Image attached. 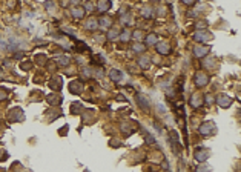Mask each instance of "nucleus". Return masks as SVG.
<instances>
[{"label":"nucleus","instance_id":"1","mask_svg":"<svg viewBox=\"0 0 241 172\" xmlns=\"http://www.w3.org/2000/svg\"><path fill=\"white\" fill-rule=\"evenodd\" d=\"M194 39H195V42H198V43H204V42H209L212 39V34L207 32V31H197Z\"/></svg>","mask_w":241,"mask_h":172},{"label":"nucleus","instance_id":"2","mask_svg":"<svg viewBox=\"0 0 241 172\" xmlns=\"http://www.w3.org/2000/svg\"><path fill=\"white\" fill-rule=\"evenodd\" d=\"M195 83L197 86H206L209 83V75L204 74V72H197V75H195Z\"/></svg>","mask_w":241,"mask_h":172},{"label":"nucleus","instance_id":"3","mask_svg":"<svg viewBox=\"0 0 241 172\" xmlns=\"http://www.w3.org/2000/svg\"><path fill=\"white\" fill-rule=\"evenodd\" d=\"M232 98L229 97V95H226V94H221V95H218V98H217V103H218V106L220 108H229L230 105H232Z\"/></svg>","mask_w":241,"mask_h":172},{"label":"nucleus","instance_id":"4","mask_svg":"<svg viewBox=\"0 0 241 172\" xmlns=\"http://www.w3.org/2000/svg\"><path fill=\"white\" fill-rule=\"evenodd\" d=\"M215 129V126H213V123L212 121H204L201 126H200V134L201 135H210V132Z\"/></svg>","mask_w":241,"mask_h":172},{"label":"nucleus","instance_id":"5","mask_svg":"<svg viewBox=\"0 0 241 172\" xmlns=\"http://www.w3.org/2000/svg\"><path fill=\"white\" fill-rule=\"evenodd\" d=\"M207 157H209V151H207V149H204V148H198L197 152H195V160L200 161V163L206 161Z\"/></svg>","mask_w":241,"mask_h":172},{"label":"nucleus","instance_id":"6","mask_svg":"<svg viewBox=\"0 0 241 172\" xmlns=\"http://www.w3.org/2000/svg\"><path fill=\"white\" fill-rule=\"evenodd\" d=\"M137 103L140 105V108H141V109H145V111H148V109H149V106H150V103H149V98H148V97H145L143 94H137Z\"/></svg>","mask_w":241,"mask_h":172},{"label":"nucleus","instance_id":"7","mask_svg":"<svg viewBox=\"0 0 241 172\" xmlns=\"http://www.w3.org/2000/svg\"><path fill=\"white\" fill-rule=\"evenodd\" d=\"M203 103H204V100H203V97H201L200 94L195 92V94L191 97V106L195 108V109H197V108H200V106H203Z\"/></svg>","mask_w":241,"mask_h":172},{"label":"nucleus","instance_id":"8","mask_svg":"<svg viewBox=\"0 0 241 172\" xmlns=\"http://www.w3.org/2000/svg\"><path fill=\"white\" fill-rule=\"evenodd\" d=\"M97 8H99L100 12H106V11H109L112 8V3H111V0H99Z\"/></svg>","mask_w":241,"mask_h":172},{"label":"nucleus","instance_id":"9","mask_svg":"<svg viewBox=\"0 0 241 172\" xmlns=\"http://www.w3.org/2000/svg\"><path fill=\"white\" fill-rule=\"evenodd\" d=\"M207 52H209V48L207 46H203V45H198V46H195V49H194L195 57H198V59L207 56Z\"/></svg>","mask_w":241,"mask_h":172},{"label":"nucleus","instance_id":"10","mask_svg":"<svg viewBox=\"0 0 241 172\" xmlns=\"http://www.w3.org/2000/svg\"><path fill=\"white\" fill-rule=\"evenodd\" d=\"M157 51L160 54H163V56H167L171 52V48H169V45L166 42H160V43H157Z\"/></svg>","mask_w":241,"mask_h":172},{"label":"nucleus","instance_id":"11","mask_svg":"<svg viewBox=\"0 0 241 172\" xmlns=\"http://www.w3.org/2000/svg\"><path fill=\"white\" fill-rule=\"evenodd\" d=\"M97 22H99V25H100V26H103V28H109V26L112 25V19H111L109 15H106V14H103V15H102L100 19L97 20Z\"/></svg>","mask_w":241,"mask_h":172},{"label":"nucleus","instance_id":"12","mask_svg":"<svg viewBox=\"0 0 241 172\" xmlns=\"http://www.w3.org/2000/svg\"><path fill=\"white\" fill-rule=\"evenodd\" d=\"M97 26H99V22H97L95 17H89L86 25H85V28L89 29V31H94V29H97Z\"/></svg>","mask_w":241,"mask_h":172},{"label":"nucleus","instance_id":"13","mask_svg":"<svg viewBox=\"0 0 241 172\" xmlns=\"http://www.w3.org/2000/svg\"><path fill=\"white\" fill-rule=\"evenodd\" d=\"M85 11H86V10H85L83 6H75L74 10H72V15H74V19H77V20H78V19H82V17L85 15Z\"/></svg>","mask_w":241,"mask_h":172},{"label":"nucleus","instance_id":"14","mask_svg":"<svg viewBox=\"0 0 241 172\" xmlns=\"http://www.w3.org/2000/svg\"><path fill=\"white\" fill-rule=\"evenodd\" d=\"M138 65H140L143 69H149V66H150V60H149V57H148V56L140 57V59H138Z\"/></svg>","mask_w":241,"mask_h":172},{"label":"nucleus","instance_id":"15","mask_svg":"<svg viewBox=\"0 0 241 172\" xmlns=\"http://www.w3.org/2000/svg\"><path fill=\"white\" fill-rule=\"evenodd\" d=\"M109 77H111V80H114V81H120V80L123 78V74H121L118 69H111Z\"/></svg>","mask_w":241,"mask_h":172},{"label":"nucleus","instance_id":"16","mask_svg":"<svg viewBox=\"0 0 241 172\" xmlns=\"http://www.w3.org/2000/svg\"><path fill=\"white\" fill-rule=\"evenodd\" d=\"M71 92H75V94H80L83 91V86H82V83H80V81H72V83H71Z\"/></svg>","mask_w":241,"mask_h":172},{"label":"nucleus","instance_id":"17","mask_svg":"<svg viewBox=\"0 0 241 172\" xmlns=\"http://www.w3.org/2000/svg\"><path fill=\"white\" fill-rule=\"evenodd\" d=\"M131 35H132V32H131L129 29H124L123 32H120V34H118V37H120L123 42H128V40L131 39Z\"/></svg>","mask_w":241,"mask_h":172},{"label":"nucleus","instance_id":"18","mask_svg":"<svg viewBox=\"0 0 241 172\" xmlns=\"http://www.w3.org/2000/svg\"><path fill=\"white\" fill-rule=\"evenodd\" d=\"M57 63H58V65L60 66H68L69 65V57H63V56H61V57H57Z\"/></svg>","mask_w":241,"mask_h":172},{"label":"nucleus","instance_id":"19","mask_svg":"<svg viewBox=\"0 0 241 172\" xmlns=\"http://www.w3.org/2000/svg\"><path fill=\"white\" fill-rule=\"evenodd\" d=\"M155 43H157V35L155 34L146 35V45H155Z\"/></svg>","mask_w":241,"mask_h":172},{"label":"nucleus","instance_id":"20","mask_svg":"<svg viewBox=\"0 0 241 172\" xmlns=\"http://www.w3.org/2000/svg\"><path fill=\"white\" fill-rule=\"evenodd\" d=\"M143 15H145V17H149V19H150V17L154 15V10H152L150 6H145V8H143Z\"/></svg>","mask_w":241,"mask_h":172},{"label":"nucleus","instance_id":"21","mask_svg":"<svg viewBox=\"0 0 241 172\" xmlns=\"http://www.w3.org/2000/svg\"><path fill=\"white\" fill-rule=\"evenodd\" d=\"M145 45H141V43H135L132 46V49H134V52H138V54H141V52H145Z\"/></svg>","mask_w":241,"mask_h":172},{"label":"nucleus","instance_id":"22","mask_svg":"<svg viewBox=\"0 0 241 172\" xmlns=\"http://www.w3.org/2000/svg\"><path fill=\"white\" fill-rule=\"evenodd\" d=\"M75 49H77L78 52H83V51H86V49H89V48L86 46L83 42H77V43H75Z\"/></svg>","mask_w":241,"mask_h":172},{"label":"nucleus","instance_id":"23","mask_svg":"<svg viewBox=\"0 0 241 172\" xmlns=\"http://www.w3.org/2000/svg\"><path fill=\"white\" fill-rule=\"evenodd\" d=\"M51 88H52V89H56V91H58V89L61 88V86H60V78L52 80V81H51Z\"/></svg>","mask_w":241,"mask_h":172},{"label":"nucleus","instance_id":"24","mask_svg":"<svg viewBox=\"0 0 241 172\" xmlns=\"http://www.w3.org/2000/svg\"><path fill=\"white\" fill-rule=\"evenodd\" d=\"M108 39H109V40H115V39H118V32L115 31V29L109 31V32H108Z\"/></svg>","mask_w":241,"mask_h":172},{"label":"nucleus","instance_id":"25","mask_svg":"<svg viewBox=\"0 0 241 172\" xmlns=\"http://www.w3.org/2000/svg\"><path fill=\"white\" fill-rule=\"evenodd\" d=\"M132 35H134V37H135L137 40H141L145 34H143V31H135V32H132Z\"/></svg>","mask_w":241,"mask_h":172},{"label":"nucleus","instance_id":"26","mask_svg":"<svg viewBox=\"0 0 241 172\" xmlns=\"http://www.w3.org/2000/svg\"><path fill=\"white\" fill-rule=\"evenodd\" d=\"M49 103L58 105V103H60V97H49Z\"/></svg>","mask_w":241,"mask_h":172},{"label":"nucleus","instance_id":"27","mask_svg":"<svg viewBox=\"0 0 241 172\" xmlns=\"http://www.w3.org/2000/svg\"><path fill=\"white\" fill-rule=\"evenodd\" d=\"M210 169L207 168V166H198L197 168V172H209Z\"/></svg>","mask_w":241,"mask_h":172},{"label":"nucleus","instance_id":"28","mask_svg":"<svg viewBox=\"0 0 241 172\" xmlns=\"http://www.w3.org/2000/svg\"><path fill=\"white\" fill-rule=\"evenodd\" d=\"M197 26H198V28H206V26H207V22H206V20H201V22L197 23Z\"/></svg>","mask_w":241,"mask_h":172},{"label":"nucleus","instance_id":"29","mask_svg":"<svg viewBox=\"0 0 241 172\" xmlns=\"http://www.w3.org/2000/svg\"><path fill=\"white\" fill-rule=\"evenodd\" d=\"M206 103H207V105H212V103H213V97H212L210 94L206 95Z\"/></svg>","mask_w":241,"mask_h":172},{"label":"nucleus","instance_id":"30","mask_svg":"<svg viewBox=\"0 0 241 172\" xmlns=\"http://www.w3.org/2000/svg\"><path fill=\"white\" fill-rule=\"evenodd\" d=\"M183 3H184V5H187V6H191V5H194V3H195V0H183Z\"/></svg>","mask_w":241,"mask_h":172},{"label":"nucleus","instance_id":"31","mask_svg":"<svg viewBox=\"0 0 241 172\" xmlns=\"http://www.w3.org/2000/svg\"><path fill=\"white\" fill-rule=\"evenodd\" d=\"M83 8H85V10H89V11H92V10H94V5L88 2V5H86V6H83Z\"/></svg>","mask_w":241,"mask_h":172},{"label":"nucleus","instance_id":"32","mask_svg":"<svg viewBox=\"0 0 241 172\" xmlns=\"http://www.w3.org/2000/svg\"><path fill=\"white\" fill-rule=\"evenodd\" d=\"M5 98H6V92L0 89V100H5Z\"/></svg>","mask_w":241,"mask_h":172},{"label":"nucleus","instance_id":"33","mask_svg":"<svg viewBox=\"0 0 241 172\" xmlns=\"http://www.w3.org/2000/svg\"><path fill=\"white\" fill-rule=\"evenodd\" d=\"M167 2H172V0H167Z\"/></svg>","mask_w":241,"mask_h":172},{"label":"nucleus","instance_id":"34","mask_svg":"<svg viewBox=\"0 0 241 172\" xmlns=\"http://www.w3.org/2000/svg\"><path fill=\"white\" fill-rule=\"evenodd\" d=\"M152 2H157V0H152Z\"/></svg>","mask_w":241,"mask_h":172},{"label":"nucleus","instance_id":"35","mask_svg":"<svg viewBox=\"0 0 241 172\" xmlns=\"http://www.w3.org/2000/svg\"><path fill=\"white\" fill-rule=\"evenodd\" d=\"M166 172H171V171H166Z\"/></svg>","mask_w":241,"mask_h":172}]
</instances>
